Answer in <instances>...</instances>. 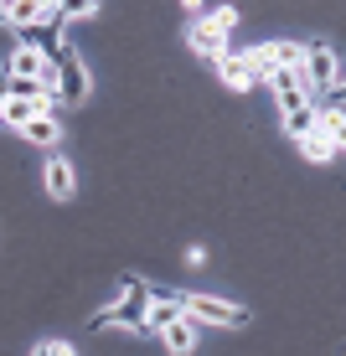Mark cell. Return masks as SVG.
Returning a JSON list of instances; mask_svg holds the SVG:
<instances>
[{
	"mask_svg": "<svg viewBox=\"0 0 346 356\" xmlns=\"http://www.w3.org/2000/svg\"><path fill=\"white\" fill-rule=\"evenodd\" d=\"M119 284H125V300H119V305H109V310H98L93 321H88V330L125 325V330H134V336H155V330L145 325V305H150V284H145L140 274H125Z\"/></svg>",
	"mask_w": 346,
	"mask_h": 356,
	"instance_id": "6da1fadb",
	"label": "cell"
},
{
	"mask_svg": "<svg viewBox=\"0 0 346 356\" xmlns=\"http://www.w3.org/2000/svg\"><path fill=\"white\" fill-rule=\"evenodd\" d=\"M181 315H191L196 325H249V310L217 294H181Z\"/></svg>",
	"mask_w": 346,
	"mask_h": 356,
	"instance_id": "7a4b0ae2",
	"label": "cell"
},
{
	"mask_svg": "<svg viewBox=\"0 0 346 356\" xmlns=\"http://www.w3.org/2000/svg\"><path fill=\"white\" fill-rule=\"evenodd\" d=\"M294 72H300L305 88H336L341 63H336V52H331L326 42H310V47L300 52V63H294Z\"/></svg>",
	"mask_w": 346,
	"mask_h": 356,
	"instance_id": "3957f363",
	"label": "cell"
},
{
	"mask_svg": "<svg viewBox=\"0 0 346 356\" xmlns=\"http://www.w3.org/2000/svg\"><path fill=\"white\" fill-rule=\"evenodd\" d=\"M52 93H57V104H83L88 98V67L78 63V57L68 52H57V72H52Z\"/></svg>",
	"mask_w": 346,
	"mask_h": 356,
	"instance_id": "277c9868",
	"label": "cell"
},
{
	"mask_svg": "<svg viewBox=\"0 0 346 356\" xmlns=\"http://www.w3.org/2000/svg\"><path fill=\"white\" fill-rule=\"evenodd\" d=\"M264 83H269V88H274L279 119H284V114H294V108H305V104H310V88H305V83H300V72H294V67H269V72H264Z\"/></svg>",
	"mask_w": 346,
	"mask_h": 356,
	"instance_id": "5b68a950",
	"label": "cell"
},
{
	"mask_svg": "<svg viewBox=\"0 0 346 356\" xmlns=\"http://www.w3.org/2000/svg\"><path fill=\"white\" fill-rule=\"evenodd\" d=\"M6 78H47V52H42L36 42H21L16 52H10ZM47 83H52V78H47Z\"/></svg>",
	"mask_w": 346,
	"mask_h": 356,
	"instance_id": "8992f818",
	"label": "cell"
},
{
	"mask_svg": "<svg viewBox=\"0 0 346 356\" xmlns=\"http://www.w3.org/2000/svg\"><path fill=\"white\" fill-rule=\"evenodd\" d=\"M196 330H202V325H196L191 315H176V321H171V325H160L155 336H160V346H166L171 356H187V351L196 346Z\"/></svg>",
	"mask_w": 346,
	"mask_h": 356,
	"instance_id": "52a82bcc",
	"label": "cell"
},
{
	"mask_svg": "<svg viewBox=\"0 0 346 356\" xmlns=\"http://www.w3.org/2000/svg\"><path fill=\"white\" fill-rule=\"evenodd\" d=\"M57 10V0H6V21L16 31H31L36 21H47Z\"/></svg>",
	"mask_w": 346,
	"mask_h": 356,
	"instance_id": "ba28073f",
	"label": "cell"
},
{
	"mask_svg": "<svg viewBox=\"0 0 346 356\" xmlns=\"http://www.w3.org/2000/svg\"><path fill=\"white\" fill-rule=\"evenodd\" d=\"M42 186H47V196H52V202H68V196H72V161L52 155V161H47V170H42Z\"/></svg>",
	"mask_w": 346,
	"mask_h": 356,
	"instance_id": "9c48e42d",
	"label": "cell"
},
{
	"mask_svg": "<svg viewBox=\"0 0 346 356\" xmlns=\"http://www.w3.org/2000/svg\"><path fill=\"white\" fill-rule=\"evenodd\" d=\"M222 42H228V36H222V31H212V26H207V21H196V26L187 31V47H191L196 57H207V63H217V57L228 52V47H222Z\"/></svg>",
	"mask_w": 346,
	"mask_h": 356,
	"instance_id": "30bf717a",
	"label": "cell"
},
{
	"mask_svg": "<svg viewBox=\"0 0 346 356\" xmlns=\"http://www.w3.org/2000/svg\"><path fill=\"white\" fill-rule=\"evenodd\" d=\"M294 145H300V155H305V161H315V165H326V161H336V155H341V145H336V140H326L320 129L300 134Z\"/></svg>",
	"mask_w": 346,
	"mask_h": 356,
	"instance_id": "8fae6325",
	"label": "cell"
},
{
	"mask_svg": "<svg viewBox=\"0 0 346 356\" xmlns=\"http://www.w3.org/2000/svg\"><path fill=\"white\" fill-rule=\"evenodd\" d=\"M217 78L228 83V88H238V93H249L253 83H258L253 72L243 67V57H233V52H222V57H217Z\"/></svg>",
	"mask_w": 346,
	"mask_h": 356,
	"instance_id": "7c38bea8",
	"label": "cell"
},
{
	"mask_svg": "<svg viewBox=\"0 0 346 356\" xmlns=\"http://www.w3.org/2000/svg\"><path fill=\"white\" fill-rule=\"evenodd\" d=\"M21 134H26V140L31 145H57V140H63V124H57V119L52 114H31L26 119V124H16Z\"/></svg>",
	"mask_w": 346,
	"mask_h": 356,
	"instance_id": "4fadbf2b",
	"label": "cell"
},
{
	"mask_svg": "<svg viewBox=\"0 0 346 356\" xmlns=\"http://www.w3.org/2000/svg\"><path fill=\"white\" fill-rule=\"evenodd\" d=\"M315 129V104H305V108H294V114H284V134L290 140H300V134H310Z\"/></svg>",
	"mask_w": 346,
	"mask_h": 356,
	"instance_id": "5bb4252c",
	"label": "cell"
},
{
	"mask_svg": "<svg viewBox=\"0 0 346 356\" xmlns=\"http://www.w3.org/2000/svg\"><path fill=\"white\" fill-rule=\"evenodd\" d=\"M315 129L326 134V140H346V119H341V108H326V114H315Z\"/></svg>",
	"mask_w": 346,
	"mask_h": 356,
	"instance_id": "9a60e30c",
	"label": "cell"
},
{
	"mask_svg": "<svg viewBox=\"0 0 346 356\" xmlns=\"http://www.w3.org/2000/svg\"><path fill=\"white\" fill-rule=\"evenodd\" d=\"M202 21H207V26H212V31H222V36H228L233 26H238V10L217 6V10H202Z\"/></svg>",
	"mask_w": 346,
	"mask_h": 356,
	"instance_id": "2e32d148",
	"label": "cell"
},
{
	"mask_svg": "<svg viewBox=\"0 0 346 356\" xmlns=\"http://www.w3.org/2000/svg\"><path fill=\"white\" fill-rule=\"evenodd\" d=\"M57 10L68 21H83V16H98V0H57Z\"/></svg>",
	"mask_w": 346,
	"mask_h": 356,
	"instance_id": "e0dca14e",
	"label": "cell"
},
{
	"mask_svg": "<svg viewBox=\"0 0 346 356\" xmlns=\"http://www.w3.org/2000/svg\"><path fill=\"white\" fill-rule=\"evenodd\" d=\"M269 47H274V63L279 67H294V63H300V52H305L300 42H269Z\"/></svg>",
	"mask_w": 346,
	"mask_h": 356,
	"instance_id": "ac0fdd59",
	"label": "cell"
},
{
	"mask_svg": "<svg viewBox=\"0 0 346 356\" xmlns=\"http://www.w3.org/2000/svg\"><path fill=\"white\" fill-rule=\"evenodd\" d=\"M36 356H72L68 341H36Z\"/></svg>",
	"mask_w": 346,
	"mask_h": 356,
	"instance_id": "d6986e66",
	"label": "cell"
},
{
	"mask_svg": "<svg viewBox=\"0 0 346 356\" xmlns=\"http://www.w3.org/2000/svg\"><path fill=\"white\" fill-rule=\"evenodd\" d=\"M187 264H196V268L207 264V248H202V243H191V248H187Z\"/></svg>",
	"mask_w": 346,
	"mask_h": 356,
	"instance_id": "ffe728a7",
	"label": "cell"
},
{
	"mask_svg": "<svg viewBox=\"0 0 346 356\" xmlns=\"http://www.w3.org/2000/svg\"><path fill=\"white\" fill-rule=\"evenodd\" d=\"M181 6H187L191 16H202V6H207V0H181Z\"/></svg>",
	"mask_w": 346,
	"mask_h": 356,
	"instance_id": "44dd1931",
	"label": "cell"
},
{
	"mask_svg": "<svg viewBox=\"0 0 346 356\" xmlns=\"http://www.w3.org/2000/svg\"><path fill=\"white\" fill-rule=\"evenodd\" d=\"M0 21H6V0H0Z\"/></svg>",
	"mask_w": 346,
	"mask_h": 356,
	"instance_id": "7402d4cb",
	"label": "cell"
},
{
	"mask_svg": "<svg viewBox=\"0 0 346 356\" xmlns=\"http://www.w3.org/2000/svg\"><path fill=\"white\" fill-rule=\"evenodd\" d=\"M0 98H6V83H0Z\"/></svg>",
	"mask_w": 346,
	"mask_h": 356,
	"instance_id": "603a6c76",
	"label": "cell"
}]
</instances>
